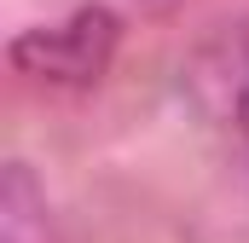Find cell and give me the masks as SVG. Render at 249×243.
Segmentation results:
<instances>
[{"mask_svg":"<svg viewBox=\"0 0 249 243\" xmlns=\"http://www.w3.org/2000/svg\"><path fill=\"white\" fill-rule=\"evenodd\" d=\"M116 17L105 6H75L58 23H41V29H23L12 41V64L35 81H58V87H87L99 81L110 58H116Z\"/></svg>","mask_w":249,"mask_h":243,"instance_id":"cell-1","label":"cell"},{"mask_svg":"<svg viewBox=\"0 0 249 243\" xmlns=\"http://www.w3.org/2000/svg\"><path fill=\"white\" fill-rule=\"evenodd\" d=\"M0 243H47L41 226V197L23 162L6 168V191H0Z\"/></svg>","mask_w":249,"mask_h":243,"instance_id":"cell-2","label":"cell"},{"mask_svg":"<svg viewBox=\"0 0 249 243\" xmlns=\"http://www.w3.org/2000/svg\"><path fill=\"white\" fill-rule=\"evenodd\" d=\"M238 127H244V139H249V87H244V99H238Z\"/></svg>","mask_w":249,"mask_h":243,"instance_id":"cell-3","label":"cell"}]
</instances>
